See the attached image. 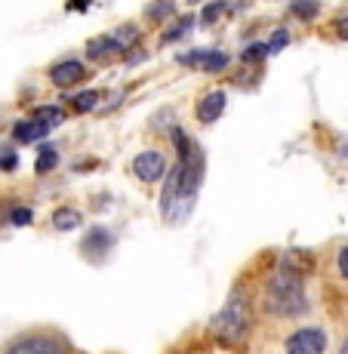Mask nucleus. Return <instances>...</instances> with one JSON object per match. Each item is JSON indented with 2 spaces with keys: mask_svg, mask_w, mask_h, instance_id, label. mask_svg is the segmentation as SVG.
<instances>
[{
  "mask_svg": "<svg viewBox=\"0 0 348 354\" xmlns=\"http://www.w3.org/2000/svg\"><path fill=\"white\" fill-rule=\"evenodd\" d=\"M265 311L275 317H302L309 311V299H305L302 281L293 271H275L265 283V299H262Z\"/></svg>",
  "mask_w": 348,
  "mask_h": 354,
  "instance_id": "f257e3e1",
  "label": "nucleus"
},
{
  "mask_svg": "<svg viewBox=\"0 0 348 354\" xmlns=\"http://www.w3.org/2000/svg\"><path fill=\"white\" fill-rule=\"evenodd\" d=\"M250 324H253V305L244 292H231L228 302L219 308V315L210 321V336L219 345L231 348V345H241L250 333Z\"/></svg>",
  "mask_w": 348,
  "mask_h": 354,
  "instance_id": "f03ea898",
  "label": "nucleus"
},
{
  "mask_svg": "<svg viewBox=\"0 0 348 354\" xmlns=\"http://www.w3.org/2000/svg\"><path fill=\"white\" fill-rule=\"evenodd\" d=\"M3 354H68V342L56 333H28L12 339Z\"/></svg>",
  "mask_w": 348,
  "mask_h": 354,
  "instance_id": "7ed1b4c3",
  "label": "nucleus"
},
{
  "mask_svg": "<svg viewBox=\"0 0 348 354\" xmlns=\"http://www.w3.org/2000/svg\"><path fill=\"white\" fill-rule=\"evenodd\" d=\"M324 351H327V333L318 330V326L296 330L286 339V348H284V354H324Z\"/></svg>",
  "mask_w": 348,
  "mask_h": 354,
  "instance_id": "20e7f679",
  "label": "nucleus"
},
{
  "mask_svg": "<svg viewBox=\"0 0 348 354\" xmlns=\"http://www.w3.org/2000/svg\"><path fill=\"white\" fill-rule=\"evenodd\" d=\"M133 173L139 182H145V185H152V182H158L163 173H167V158H163L161 151H142L133 158Z\"/></svg>",
  "mask_w": 348,
  "mask_h": 354,
  "instance_id": "39448f33",
  "label": "nucleus"
},
{
  "mask_svg": "<svg viewBox=\"0 0 348 354\" xmlns=\"http://www.w3.org/2000/svg\"><path fill=\"white\" fill-rule=\"evenodd\" d=\"M179 62L182 65H194V68H201V71L216 74V71H225V68H228V56L219 53V50H194V53H185V56H179Z\"/></svg>",
  "mask_w": 348,
  "mask_h": 354,
  "instance_id": "423d86ee",
  "label": "nucleus"
},
{
  "mask_svg": "<svg viewBox=\"0 0 348 354\" xmlns=\"http://www.w3.org/2000/svg\"><path fill=\"white\" fill-rule=\"evenodd\" d=\"M84 77H86V68L80 65L77 59H68V62H59L56 68H50V80L59 90H71V86L80 84Z\"/></svg>",
  "mask_w": 348,
  "mask_h": 354,
  "instance_id": "0eeeda50",
  "label": "nucleus"
},
{
  "mask_svg": "<svg viewBox=\"0 0 348 354\" xmlns=\"http://www.w3.org/2000/svg\"><path fill=\"white\" fill-rule=\"evenodd\" d=\"M225 105H228V96H225L222 90H210L207 96L197 102V118H201V124H213V120H219Z\"/></svg>",
  "mask_w": 348,
  "mask_h": 354,
  "instance_id": "6e6552de",
  "label": "nucleus"
},
{
  "mask_svg": "<svg viewBox=\"0 0 348 354\" xmlns=\"http://www.w3.org/2000/svg\"><path fill=\"white\" fill-rule=\"evenodd\" d=\"M53 127H46L44 120H37V118H25V120H19L16 127H12V139L16 142H37V139H44L46 133H50Z\"/></svg>",
  "mask_w": 348,
  "mask_h": 354,
  "instance_id": "1a4fd4ad",
  "label": "nucleus"
},
{
  "mask_svg": "<svg viewBox=\"0 0 348 354\" xmlns=\"http://www.w3.org/2000/svg\"><path fill=\"white\" fill-rule=\"evenodd\" d=\"M86 56H90L93 62H108V59L120 56V46H118V40H114L111 34H105V37L90 40V46H86Z\"/></svg>",
  "mask_w": 348,
  "mask_h": 354,
  "instance_id": "9d476101",
  "label": "nucleus"
},
{
  "mask_svg": "<svg viewBox=\"0 0 348 354\" xmlns=\"http://www.w3.org/2000/svg\"><path fill=\"white\" fill-rule=\"evenodd\" d=\"M80 222H84V216H80L74 207H62V209L53 213V228L56 231H74Z\"/></svg>",
  "mask_w": 348,
  "mask_h": 354,
  "instance_id": "9b49d317",
  "label": "nucleus"
},
{
  "mask_svg": "<svg viewBox=\"0 0 348 354\" xmlns=\"http://www.w3.org/2000/svg\"><path fill=\"white\" fill-rule=\"evenodd\" d=\"M145 16L152 19V22H167V19L176 16V0H152Z\"/></svg>",
  "mask_w": 348,
  "mask_h": 354,
  "instance_id": "f8f14e48",
  "label": "nucleus"
},
{
  "mask_svg": "<svg viewBox=\"0 0 348 354\" xmlns=\"http://www.w3.org/2000/svg\"><path fill=\"white\" fill-rule=\"evenodd\" d=\"M99 96L102 93L99 90H84V93H74L71 96V108L77 114H86V111H93L95 105H99Z\"/></svg>",
  "mask_w": 348,
  "mask_h": 354,
  "instance_id": "ddd939ff",
  "label": "nucleus"
},
{
  "mask_svg": "<svg viewBox=\"0 0 348 354\" xmlns=\"http://www.w3.org/2000/svg\"><path fill=\"white\" fill-rule=\"evenodd\" d=\"M114 40H118V46H120V53H127L129 46H136L139 44V28H136V25H120L118 31L111 34Z\"/></svg>",
  "mask_w": 348,
  "mask_h": 354,
  "instance_id": "4468645a",
  "label": "nucleus"
},
{
  "mask_svg": "<svg viewBox=\"0 0 348 354\" xmlns=\"http://www.w3.org/2000/svg\"><path fill=\"white\" fill-rule=\"evenodd\" d=\"M318 10H320V0H293V12L302 22H311L318 16Z\"/></svg>",
  "mask_w": 348,
  "mask_h": 354,
  "instance_id": "2eb2a0df",
  "label": "nucleus"
},
{
  "mask_svg": "<svg viewBox=\"0 0 348 354\" xmlns=\"http://www.w3.org/2000/svg\"><path fill=\"white\" fill-rule=\"evenodd\" d=\"M31 118L44 120L46 127H59V124L65 120V114H62V108H56V105H44V108H37V111L31 114Z\"/></svg>",
  "mask_w": 348,
  "mask_h": 354,
  "instance_id": "dca6fc26",
  "label": "nucleus"
},
{
  "mask_svg": "<svg viewBox=\"0 0 348 354\" xmlns=\"http://www.w3.org/2000/svg\"><path fill=\"white\" fill-rule=\"evenodd\" d=\"M191 25H194V19L182 16V19H179V22H176V25H173V28H170V31H163V44H176V40H179V37H185V34H188V28H191Z\"/></svg>",
  "mask_w": 348,
  "mask_h": 354,
  "instance_id": "f3484780",
  "label": "nucleus"
},
{
  "mask_svg": "<svg viewBox=\"0 0 348 354\" xmlns=\"http://www.w3.org/2000/svg\"><path fill=\"white\" fill-rule=\"evenodd\" d=\"M56 163H59V154H56V148H44V151L37 154V163H34V169H37V173L44 176V173H50V169L56 167Z\"/></svg>",
  "mask_w": 348,
  "mask_h": 354,
  "instance_id": "a211bd4d",
  "label": "nucleus"
},
{
  "mask_svg": "<svg viewBox=\"0 0 348 354\" xmlns=\"http://www.w3.org/2000/svg\"><path fill=\"white\" fill-rule=\"evenodd\" d=\"M286 44H290V31H286V28H277L268 40H265V50H268V56H275V53H281Z\"/></svg>",
  "mask_w": 348,
  "mask_h": 354,
  "instance_id": "6ab92c4d",
  "label": "nucleus"
},
{
  "mask_svg": "<svg viewBox=\"0 0 348 354\" xmlns=\"http://www.w3.org/2000/svg\"><path fill=\"white\" fill-rule=\"evenodd\" d=\"M225 10H228V6H225L222 0H213V3H207V6H203V12H201V22H203V25H213V22H219V16H225Z\"/></svg>",
  "mask_w": 348,
  "mask_h": 354,
  "instance_id": "aec40b11",
  "label": "nucleus"
},
{
  "mask_svg": "<svg viewBox=\"0 0 348 354\" xmlns=\"http://www.w3.org/2000/svg\"><path fill=\"white\" fill-rule=\"evenodd\" d=\"M12 225H31V209H12Z\"/></svg>",
  "mask_w": 348,
  "mask_h": 354,
  "instance_id": "412c9836",
  "label": "nucleus"
},
{
  "mask_svg": "<svg viewBox=\"0 0 348 354\" xmlns=\"http://www.w3.org/2000/svg\"><path fill=\"white\" fill-rule=\"evenodd\" d=\"M336 268H339V274L348 281V247L339 250V259H336Z\"/></svg>",
  "mask_w": 348,
  "mask_h": 354,
  "instance_id": "4be33fe9",
  "label": "nucleus"
},
{
  "mask_svg": "<svg viewBox=\"0 0 348 354\" xmlns=\"http://www.w3.org/2000/svg\"><path fill=\"white\" fill-rule=\"evenodd\" d=\"M16 163H19L16 154H0V169H3V173H12V169H16Z\"/></svg>",
  "mask_w": 348,
  "mask_h": 354,
  "instance_id": "5701e85b",
  "label": "nucleus"
},
{
  "mask_svg": "<svg viewBox=\"0 0 348 354\" xmlns=\"http://www.w3.org/2000/svg\"><path fill=\"white\" fill-rule=\"evenodd\" d=\"M336 31H339V37H342V40H348V16H342V19H339Z\"/></svg>",
  "mask_w": 348,
  "mask_h": 354,
  "instance_id": "b1692460",
  "label": "nucleus"
},
{
  "mask_svg": "<svg viewBox=\"0 0 348 354\" xmlns=\"http://www.w3.org/2000/svg\"><path fill=\"white\" fill-rule=\"evenodd\" d=\"M342 354H348V339H345V342H342Z\"/></svg>",
  "mask_w": 348,
  "mask_h": 354,
  "instance_id": "393cba45",
  "label": "nucleus"
},
{
  "mask_svg": "<svg viewBox=\"0 0 348 354\" xmlns=\"http://www.w3.org/2000/svg\"><path fill=\"white\" fill-rule=\"evenodd\" d=\"M188 3H191V6H194V3H203V0H188Z\"/></svg>",
  "mask_w": 348,
  "mask_h": 354,
  "instance_id": "a878e982",
  "label": "nucleus"
}]
</instances>
